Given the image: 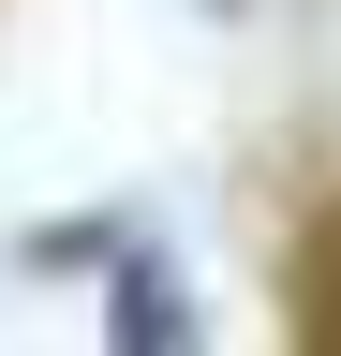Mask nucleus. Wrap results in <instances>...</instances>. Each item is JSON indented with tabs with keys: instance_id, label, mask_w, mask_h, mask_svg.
I'll return each instance as SVG.
<instances>
[{
	"instance_id": "1",
	"label": "nucleus",
	"mask_w": 341,
	"mask_h": 356,
	"mask_svg": "<svg viewBox=\"0 0 341 356\" xmlns=\"http://www.w3.org/2000/svg\"><path fill=\"white\" fill-rule=\"evenodd\" d=\"M104 341H149V356H178V341H193V312L163 297V267H119V312H104Z\"/></svg>"
},
{
	"instance_id": "2",
	"label": "nucleus",
	"mask_w": 341,
	"mask_h": 356,
	"mask_svg": "<svg viewBox=\"0 0 341 356\" xmlns=\"http://www.w3.org/2000/svg\"><path fill=\"white\" fill-rule=\"evenodd\" d=\"M312 327L341 341V222H326V238H312Z\"/></svg>"
}]
</instances>
